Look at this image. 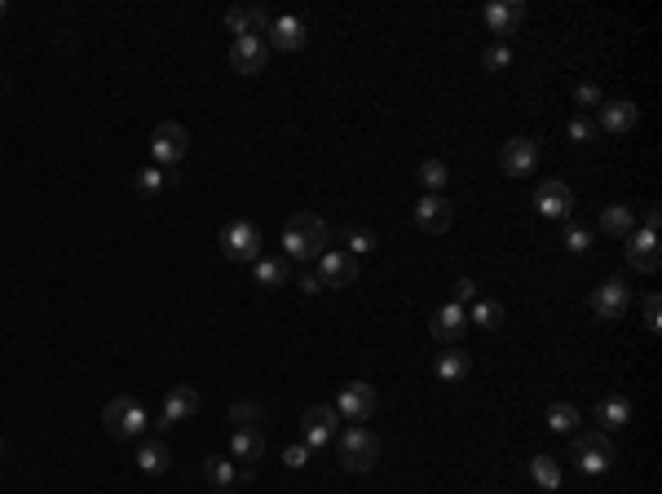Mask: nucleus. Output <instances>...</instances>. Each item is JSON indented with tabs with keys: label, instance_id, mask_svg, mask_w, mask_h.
<instances>
[{
	"label": "nucleus",
	"instance_id": "48",
	"mask_svg": "<svg viewBox=\"0 0 662 494\" xmlns=\"http://www.w3.org/2000/svg\"><path fill=\"white\" fill-rule=\"evenodd\" d=\"M221 494H230V490H221Z\"/></svg>",
	"mask_w": 662,
	"mask_h": 494
},
{
	"label": "nucleus",
	"instance_id": "21",
	"mask_svg": "<svg viewBox=\"0 0 662 494\" xmlns=\"http://www.w3.org/2000/svg\"><path fill=\"white\" fill-rule=\"evenodd\" d=\"M226 27L234 31V40H239V36H265V31H270V9H261V5H234V9H226Z\"/></svg>",
	"mask_w": 662,
	"mask_h": 494
},
{
	"label": "nucleus",
	"instance_id": "33",
	"mask_svg": "<svg viewBox=\"0 0 662 494\" xmlns=\"http://www.w3.org/2000/svg\"><path fill=\"white\" fill-rule=\"evenodd\" d=\"M504 322V305L499 300H477L473 314H468V327H482V331H495Z\"/></svg>",
	"mask_w": 662,
	"mask_h": 494
},
{
	"label": "nucleus",
	"instance_id": "36",
	"mask_svg": "<svg viewBox=\"0 0 662 494\" xmlns=\"http://www.w3.org/2000/svg\"><path fill=\"white\" fill-rule=\"evenodd\" d=\"M133 190H137V195H146V199H155L159 190H164V173H159V168H142V173L133 177Z\"/></svg>",
	"mask_w": 662,
	"mask_h": 494
},
{
	"label": "nucleus",
	"instance_id": "44",
	"mask_svg": "<svg viewBox=\"0 0 662 494\" xmlns=\"http://www.w3.org/2000/svg\"><path fill=\"white\" fill-rule=\"evenodd\" d=\"M296 283H301V292H305V296H314V292L323 287V278H318V274H301Z\"/></svg>",
	"mask_w": 662,
	"mask_h": 494
},
{
	"label": "nucleus",
	"instance_id": "24",
	"mask_svg": "<svg viewBox=\"0 0 662 494\" xmlns=\"http://www.w3.org/2000/svg\"><path fill=\"white\" fill-rule=\"evenodd\" d=\"M433 370H437V380H442V384H459V380L473 370V358L455 345V349H446V353H437V367Z\"/></svg>",
	"mask_w": 662,
	"mask_h": 494
},
{
	"label": "nucleus",
	"instance_id": "17",
	"mask_svg": "<svg viewBox=\"0 0 662 494\" xmlns=\"http://www.w3.org/2000/svg\"><path fill=\"white\" fill-rule=\"evenodd\" d=\"M318 278H323V287H354L358 283V261L349 252H323L318 256Z\"/></svg>",
	"mask_w": 662,
	"mask_h": 494
},
{
	"label": "nucleus",
	"instance_id": "34",
	"mask_svg": "<svg viewBox=\"0 0 662 494\" xmlns=\"http://www.w3.org/2000/svg\"><path fill=\"white\" fill-rule=\"evenodd\" d=\"M530 477H535L543 490H557V486H561L557 459H552V455H535V459H530Z\"/></svg>",
	"mask_w": 662,
	"mask_h": 494
},
{
	"label": "nucleus",
	"instance_id": "6",
	"mask_svg": "<svg viewBox=\"0 0 662 494\" xmlns=\"http://www.w3.org/2000/svg\"><path fill=\"white\" fill-rule=\"evenodd\" d=\"M186 150H190V133L181 128V124H159L151 133V155L155 164H168V168H177L181 159H186Z\"/></svg>",
	"mask_w": 662,
	"mask_h": 494
},
{
	"label": "nucleus",
	"instance_id": "29",
	"mask_svg": "<svg viewBox=\"0 0 662 494\" xmlns=\"http://www.w3.org/2000/svg\"><path fill=\"white\" fill-rule=\"evenodd\" d=\"M345 247H349V256H367V252H376L380 239H376V230L371 225H345Z\"/></svg>",
	"mask_w": 662,
	"mask_h": 494
},
{
	"label": "nucleus",
	"instance_id": "16",
	"mask_svg": "<svg viewBox=\"0 0 662 494\" xmlns=\"http://www.w3.org/2000/svg\"><path fill=\"white\" fill-rule=\"evenodd\" d=\"M429 331H433V340L437 345H446V349H455L459 340H464V331H468V309L464 305H442L433 314V322H429Z\"/></svg>",
	"mask_w": 662,
	"mask_h": 494
},
{
	"label": "nucleus",
	"instance_id": "1",
	"mask_svg": "<svg viewBox=\"0 0 662 494\" xmlns=\"http://www.w3.org/2000/svg\"><path fill=\"white\" fill-rule=\"evenodd\" d=\"M331 247V225L318 212H292L283 225V252L292 261H314Z\"/></svg>",
	"mask_w": 662,
	"mask_h": 494
},
{
	"label": "nucleus",
	"instance_id": "46",
	"mask_svg": "<svg viewBox=\"0 0 662 494\" xmlns=\"http://www.w3.org/2000/svg\"><path fill=\"white\" fill-rule=\"evenodd\" d=\"M477 494H504V490H477Z\"/></svg>",
	"mask_w": 662,
	"mask_h": 494
},
{
	"label": "nucleus",
	"instance_id": "8",
	"mask_svg": "<svg viewBox=\"0 0 662 494\" xmlns=\"http://www.w3.org/2000/svg\"><path fill=\"white\" fill-rule=\"evenodd\" d=\"M199 389H190V384H177L173 393L164 397V411H159V420H155V428L159 433H168V428H177L181 420H195L199 415Z\"/></svg>",
	"mask_w": 662,
	"mask_h": 494
},
{
	"label": "nucleus",
	"instance_id": "14",
	"mask_svg": "<svg viewBox=\"0 0 662 494\" xmlns=\"http://www.w3.org/2000/svg\"><path fill=\"white\" fill-rule=\"evenodd\" d=\"M455 221V203L446 195H424L415 203V225L424 230V234H446Z\"/></svg>",
	"mask_w": 662,
	"mask_h": 494
},
{
	"label": "nucleus",
	"instance_id": "4",
	"mask_svg": "<svg viewBox=\"0 0 662 494\" xmlns=\"http://www.w3.org/2000/svg\"><path fill=\"white\" fill-rule=\"evenodd\" d=\"M570 459L579 464V472H610V464H614L610 433H601V428H592V433H574Z\"/></svg>",
	"mask_w": 662,
	"mask_h": 494
},
{
	"label": "nucleus",
	"instance_id": "26",
	"mask_svg": "<svg viewBox=\"0 0 662 494\" xmlns=\"http://www.w3.org/2000/svg\"><path fill=\"white\" fill-rule=\"evenodd\" d=\"M636 230V212L627 208V203H610L605 212H601V234H614V239H627Z\"/></svg>",
	"mask_w": 662,
	"mask_h": 494
},
{
	"label": "nucleus",
	"instance_id": "9",
	"mask_svg": "<svg viewBox=\"0 0 662 494\" xmlns=\"http://www.w3.org/2000/svg\"><path fill=\"white\" fill-rule=\"evenodd\" d=\"M627 305H632V287L623 283V278H605L596 292H592V314L601 322H614L627 314Z\"/></svg>",
	"mask_w": 662,
	"mask_h": 494
},
{
	"label": "nucleus",
	"instance_id": "41",
	"mask_svg": "<svg viewBox=\"0 0 662 494\" xmlns=\"http://www.w3.org/2000/svg\"><path fill=\"white\" fill-rule=\"evenodd\" d=\"M645 327H649V331H658L662 327V300L658 296H645Z\"/></svg>",
	"mask_w": 662,
	"mask_h": 494
},
{
	"label": "nucleus",
	"instance_id": "12",
	"mask_svg": "<svg viewBox=\"0 0 662 494\" xmlns=\"http://www.w3.org/2000/svg\"><path fill=\"white\" fill-rule=\"evenodd\" d=\"M499 168L508 177H530L539 168V142L535 137H512V142H504Z\"/></svg>",
	"mask_w": 662,
	"mask_h": 494
},
{
	"label": "nucleus",
	"instance_id": "7",
	"mask_svg": "<svg viewBox=\"0 0 662 494\" xmlns=\"http://www.w3.org/2000/svg\"><path fill=\"white\" fill-rule=\"evenodd\" d=\"M376 406H380V397H376V389L367 384V380H354V384H345L340 389V397H336V415H345V420H371L376 415Z\"/></svg>",
	"mask_w": 662,
	"mask_h": 494
},
{
	"label": "nucleus",
	"instance_id": "11",
	"mask_svg": "<svg viewBox=\"0 0 662 494\" xmlns=\"http://www.w3.org/2000/svg\"><path fill=\"white\" fill-rule=\"evenodd\" d=\"M336 424H340L336 406H309L305 415H301V428H305L309 450H327V446L336 442Z\"/></svg>",
	"mask_w": 662,
	"mask_h": 494
},
{
	"label": "nucleus",
	"instance_id": "42",
	"mask_svg": "<svg viewBox=\"0 0 662 494\" xmlns=\"http://www.w3.org/2000/svg\"><path fill=\"white\" fill-rule=\"evenodd\" d=\"M658 225H662V208H658V203H649V208L640 212V230H649V234H658Z\"/></svg>",
	"mask_w": 662,
	"mask_h": 494
},
{
	"label": "nucleus",
	"instance_id": "47",
	"mask_svg": "<svg viewBox=\"0 0 662 494\" xmlns=\"http://www.w3.org/2000/svg\"><path fill=\"white\" fill-rule=\"evenodd\" d=\"M0 455H5V442H0Z\"/></svg>",
	"mask_w": 662,
	"mask_h": 494
},
{
	"label": "nucleus",
	"instance_id": "30",
	"mask_svg": "<svg viewBox=\"0 0 662 494\" xmlns=\"http://www.w3.org/2000/svg\"><path fill=\"white\" fill-rule=\"evenodd\" d=\"M548 428L552 433H579V406L574 402H552L548 406Z\"/></svg>",
	"mask_w": 662,
	"mask_h": 494
},
{
	"label": "nucleus",
	"instance_id": "37",
	"mask_svg": "<svg viewBox=\"0 0 662 494\" xmlns=\"http://www.w3.org/2000/svg\"><path fill=\"white\" fill-rule=\"evenodd\" d=\"M482 62H486V71H508V67H512V49H508V45H499V40H495V45H486Z\"/></svg>",
	"mask_w": 662,
	"mask_h": 494
},
{
	"label": "nucleus",
	"instance_id": "35",
	"mask_svg": "<svg viewBox=\"0 0 662 494\" xmlns=\"http://www.w3.org/2000/svg\"><path fill=\"white\" fill-rule=\"evenodd\" d=\"M230 420L239 424V428H256V424L265 420V406H261V402H234V406H230Z\"/></svg>",
	"mask_w": 662,
	"mask_h": 494
},
{
	"label": "nucleus",
	"instance_id": "38",
	"mask_svg": "<svg viewBox=\"0 0 662 494\" xmlns=\"http://www.w3.org/2000/svg\"><path fill=\"white\" fill-rule=\"evenodd\" d=\"M574 106H579V111H596V106H605L601 84H579V89H574Z\"/></svg>",
	"mask_w": 662,
	"mask_h": 494
},
{
	"label": "nucleus",
	"instance_id": "27",
	"mask_svg": "<svg viewBox=\"0 0 662 494\" xmlns=\"http://www.w3.org/2000/svg\"><path fill=\"white\" fill-rule=\"evenodd\" d=\"M230 455L256 464V459L265 455V437H261V428H234V437H230Z\"/></svg>",
	"mask_w": 662,
	"mask_h": 494
},
{
	"label": "nucleus",
	"instance_id": "3",
	"mask_svg": "<svg viewBox=\"0 0 662 494\" xmlns=\"http://www.w3.org/2000/svg\"><path fill=\"white\" fill-rule=\"evenodd\" d=\"M102 424L106 433L115 437V442H133V437H142L146 433V411H142V402L137 397H111L102 411Z\"/></svg>",
	"mask_w": 662,
	"mask_h": 494
},
{
	"label": "nucleus",
	"instance_id": "20",
	"mask_svg": "<svg viewBox=\"0 0 662 494\" xmlns=\"http://www.w3.org/2000/svg\"><path fill=\"white\" fill-rule=\"evenodd\" d=\"M482 18L495 36H512L517 27L526 23V5H521V0H490L482 9Z\"/></svg>",
	"mask_w": 662,
	"mask_h": 494
},
{
	"label": "nucleus",
	"instance_id": "15",
	"mask_svg": "<svg viewBox=\"0 0 662 494\" xmlns=\"http://www.w3.org/2000/svg\"><path fill=\"white\" fill-rule=\"evenodd\" d=\"M270 40V49L279 53H301L309 45V27L301 23V18H292V14H283V18H270V31H265Z\"/></svg>",
	"mask_w": 662,
	"mask_h": 494
},
{
	"label": "nucleus",
	"instance_id": "43",
	"mask_svg": "<svg viewBox=\"0 0 662 494\" xmlns=\"http://www.w3.org/2000/svg\"><path fill=\"white\" fill-rule=\"evenodd\" d=\"M451 292H455V305H464V300L477 296V283H473V278H455V283H451Z\"/></svg>",
	"mask_w": 662,
	"mask_h": 494
},
{
	"label": "nucleus",
	"instance_id": "23",
	"mask_svg": "<svg viewBox=\"0 0 662 494\" xmlns=\"http://www.w3.org/2000/svg\"><path fill=\"white\" fill-rule=\"evenodd\" d=\"M596 424H601V433H614V428L632 424V397L627 393L601 397V402H596Z\"/></svg>",
	"mask_w": 662,
	"mask_h": 494
},
{
	"label": "nucleus",
	"instance_id": "28",
	"mask_svg": "<svg viewBox=\"0 0 662 494\" xmlns=\"http://www.w3.org/2000/svg\"><path fill=\"white\" fill-rule=\"evenodd\" d=\"M252 278L261 287H283V283H287V261H283V256H261L252 265Z\"/></svg>",
	"mask_w": 662,
	"mask_h": 494
},
{
	"label": "nucleus",
	"instance_id": "5",
	"mask_svg": "<svg viewBox=\"0 0 662 494\" xmlns=\"http://www.w3.org/2000/svg\"><path fill=\"white\" fill-rule=\"evenodd\" d=\"M221 252L234 265H256L261 261V230L252 221H234L221 230Z\"/></svg>",
	"mask_w": 662,
	"mask_h": 494
},
{
	"label": "nucleus",
	"instance_id": "31",
	"mask_svg": "<svg viewBox=\"0 0 662 494\" xmlns=\"http://www.w3.org/2000/svg\"><path fill=\"white\" fill-rule=\"evenodd\" d=\"M420 186H424L429 195H442V190L451 186V168H446L442 159H424V164H420Z\"/></svg>",
	"mask_w": 662,
	"mask_h": 494
},
{
	"label": "nucleus",
	"instance_id": "22",
	"mask_svg": "<svg viewBox=\"0 0 662 494\" xmlns=\"http://www.w3.org/2000/svg\"><path fill=\"white\" fill-rule=\"evenodd\" d=\"M640 120V106L627 98H614L601 106V120H596V128H605V133H614V137H623V133H632Z\"/></svg>",
	"mask_w": 662,
	"mask_h": 494
},
{
	"label": "nucleus",
	"instance_id": "45",
	"mask_svg": "<svg viewBox=\"0 0 662 494\" xmlns=\"http://www.w3.org/2000/svg\"><path fill=\"white\" fill-rule=\"evenodd\" d=\"M5 14H9V5H5V0H0V18H5Z\"/></svg>",
	"mask_w": 662,
	"mask_h": 494
},
{
	"label": "nucleus",
	"instance_id": "39",
	"mask_svg": "<svg viewBox=\"0 0 662 494\" xmlns=\"http://www.w3.org/2000/svg\"><path fill=\"white\" fill-rule=\"evenodd\" d=\"M601 128H596V120H587V115H574L570 120V142H592Z\"/></svg>",
	"mask_w": 662,
	"mask_h": 494
},
{
	"label": "nucleus",
	"instance_id": "10",
	"mask_svg": "<svg viewBox=\"0 0 662 494\" xmlns=\"http://www.w3.org/2000/svg\"><path fill=\"white\" fill-rule=\"evenodd\" d=\"M535 212L539 217H548V221H570V212H574V190H570L565 181H543L535 190Z\"/></svg>",
	"mask_w": 662,
	"mask_h": 494
},
{
	"label": "nucleus",
	"instance_id": "32",
	"mask_svg": "<svg viewBox=\"0 0 662 494\" xmlns=\"http://www.w3.org/2000/svg\"><path fill=\"white\" fill-rule=\"evenodd\" d=\"M592 230L579 221H561V243H565V252H574V256H583V252H592Z\"/></svg>",
	"mask_w": 662,
	"mask_h": 494
},
{
	"label": "nucleus",
	"instance_id": "18",
	"mask_svg": "<svg viewBox=\"0 0 662 494\" xmlns=\"http://www.w3.org/2000/svg\"><path fill=\"white\" fill-rule=\"evenodd\" d=\"M627 265L636 274H654L662 265V252H658V234L649 230H632L627 234Z\"/></svg>",
	"mask_w": 662,
	"mask_h": 494
},
{
	"label": "nucleus",
	"instance_id": "19",
	"mask_svg": "<svg viewBox=\"0 0 662 494\" xmlns=\"http://www.w3.org/2000/svg\"><path fill=\"white\" fill-rule=\"evenodd\" d=\"M204 477L217 486V490H234V486H252V464L248 468H239L234 459H221V455H212V459H204Z\"/></svg>",
	"mask_w": 662,
	"mask_h": 494
},
{
	"label": "nucleus",
	"instance_id": "25",
	"mask_svg": "<svg viewBox=\"0 0 662 494\" xmlns=\"http://www.w3.org/2000/svg\"><path fill=\"white\" fill-rule=\"evenodd\" d=\"M137 468L146 472V477H164V472L173 468V450H168V442H142V450H137Z\"/></svg>",
	"mask_w": 662,
	"mask_h": 494
},
{
	"label": "nucleus",
	"instance_id": "40",
	"mask_svg": "<svg viewBox=\"0 0 662 494\" xmlns=\"http://www.w3.org/2000/svg\"><path fill=\"white\" fill-rule=\"evenodd\" d=\"M309 455H314V450H309V446H287V450H283V464H287V468H305L309 464Z\"/></svg>",
	"mask_w": 662,
	"mask_h": 494
},
{
	"label": "nucleus",
	"instance_id": "2",
	"mask_svg": "<svg viewBox=\"0 0 662 494\" xmlns=\"http://www.w3.org/2000/svg\"><path fill=\"white\" fill-rule=\"evenodd\" d=\"M336 455H340V468L345 472H371L376 459H380V437L371 428L354 424V428H345L336 437Z\"/></svg>",
	"mask_w": 662,
	"mask_h": 494
},
{
	"label": "nucleus",
	"instance_id": "13",
	"mask_svg": "<svg viewBox=\"0 0 662 494\" xmlns=\"http://www.w3.org/2000/svg\"><path fill=\"white\" fill-rule=\"evenodd\" d=\"M265 62H270V45H265V36H239L234 45H230V67L243 75H261L265 71Z\"/></svg>",
	"mask_w": 662,
	"mask_h": 494
}]
</instances>
